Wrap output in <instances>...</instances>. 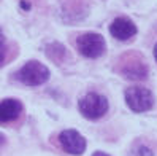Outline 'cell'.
<instances>
[{"label": "cell", "mask_w": 157, "mask_h": 156, "mask_svg": "<svg viewBox=\"0 0 157 156\" xmlns=\"http://www.w3.org/2000/svg\"><path fill=\"white\" fill-rule=\"evenodd\" d=\"M109 108V102L106 96L98 93H87L78 100V110L86 120L95 121L103 118Z\"/></svg>", "instance_id": "6da1fadb"}, {"label": "cell", "mask_w": 157, "mask_h": 156, "mask_svg": "<svg viewBox=\"0 0 157 156\" xmlns=\"http://www.w3.org/2000/svg\"><path fill=\"white\" fill-rule=\"evenodd\" d=\"M49 69L40 61H29L14 73V78L25 86H40L49 80Z\"/></svg>", "instance_id": "7a4b0ae2"}, {"label": "cell", "mask_w": 157, "mask_h": 156, "mask_svg": "<svg viewBox=\"0 0 157 156\" xmlns=\"http://www.w3.org/2000/svg\"><path fill=\"white\" fill-rule=\"evenodd\" d=\"M76 48L81 53V56L87 59H98L106 51V42L103 35L97 32H87L76 38Z\"/></svg>", "instance_id": "3957f363"}, {"label": "cell", "mask_w": 157, "mask_h": 156, "mask_svg": "<svg viewBox=\"0 0 157 156\" xmlns=\"http://www.w3.org/2000/svg\"><path fill=\"white\" fill-rule=\"evenodd\" d=\"M125 104L127 107L135 113H143L151 110L154 105V94L151 93V89H147L144 86H130L125 89Z\"/></svg>", "instance_id": "277c9868"}, {"label": "cell", "mask_w": 157, "mask_h": 156, "mask_svg": "<svg viewBox=\"0 0 157 156\" xmlns=\"http://www.w3.org/2000/svg\"><path fill=\"white\" fill-rule=\"evenodd\" d=\"M59 143L62 146V150L73 154V156H79L86 151L87 140L84 135H81L76 129H65L59 134Z\"/></svg>", "instance_id": "5b68a950"}, {"label": "cell", "mask_w": 157, "mask_h": 156, "mask_svg": "<svg viewBox=\"0 0 157 156\" xmlns=\"http://www.w3.org/2000/svg\"><path fill=\"white\" fill-rule=\"evenodd\" d=\"M108 30L116 40H121V42L130 40L132 37H135L136 32H138L136 24L127 16H117L116 19L109 24Z\"/></svg>", "instance_id": "8992f818"}, {"label": "cell", "mask_w": 157, "mask_h": 156, "mask_svg": "<svg viewBox=\"0 0 157 156\" xmlns=\"http://www.w3.org/2000/svg\"><path fill=\"white\" fill-rule=\"evenodd\" d=\"M119 72L122 77L132 81H141L147 77V66L140 59V58H125L124 62L121 64Z\"/></svg>", "instance_id": "52a82bcc"}, {"label": "cell", "mask_w": 157, "mask_h": 156, "mask_svg": "<svg viewBox=\"0 0 157 156\" xmlns=\"http://www.w3.org/2000/svg\"><path fill=\"white\" fill-rule=\"evenodd\" d=\"M24 112V105L17 99H3L0 100V124L13 123Z\"/></svg>", "instance_id": "ba28073f"}, {"label": "cell", "mask_w": 157, "mask_h": 156, "mask_svg": "<svg viewBox=\"0 0 157 156\" xmlns=\"http://www.w3.org/2000/svg\"><path fill=\"white\" fill-rule=\"evenodd\" d=\"M44 53H46V56H48L52 62H56V64H62L63 61L70 56L68 50L63 46L62 43H59V42L48 43L44 46Z\"/></svg>", "instance_id": "9c48e42d"}, {"label": "cell", "mask_w": 157, "mask_h": 156, "mask_svg": "<svg viewBox=\"0 0 157 156\" xmlns=\"http://www.w3.org/2000/svg\"><path fill=\"white\" fill-rule=\"evenodd\" d=\"M6 56H8V45H6V40H5V35L0 29V67L6 62Z\"/></svg>", "instance_id": "30bf717a"}, {"label": "cell", "mask_w": 157, "mask_h": 156, "mask_svg": "<svg viewBox=\"0 0 157 156\" xmlns=\"http://www.w3.org/2000/svg\"><path fill=\"white\" fill-rule=\"evenodd\" d=\"M133 156H154V151L147 145H140V146H136V148H135Z\"/></svg>", "instance_id": "8fae6325"}, {"label": "cell", "mask_w": 157, "mask_h": 156, "mask_svg": "<svg viewBox=\"0 0 157 156\" xmlns=\"http://www.w3.org/2000/svg\"><path fill=\"white\" fill-rule=\"evenodd\" d=\"M21 8L22 10H30V3L25 2V0H21Z\"/></svg>", "instance_id": "7c38bea8"}, {"label": "cell", "mask_w": 157, "mask_h": 156, "mask_svg": "<svg viewBox=\"0 0 157 156\" xmlns=\"http://www.w3.org/2000/svg\"><path fill=\"white\" fill-rule=\"evenodd\" d=\"M5 143H6V137H5L2 132H0V146H3Z\"/></svg>", "instance_id": "4fadbf2b"}, {"label": "cell", "mask_w": 157, "mask_h": 156, "mask_svg": "<svg viewBox=\"0 0 157 156\" xmlns=\"http://www.w3.org/2000/svg\"><path fill=\"white\" fill-rule=\"evenodd\" d=\"M92 156H111V154H108V153H103V151H95Z\"/></svg>", "instance_id": "5bb4252c"}, {"label": "cell", "mask_w": 157, "mask_h": 156, "mask_svg": "<svg viewBox=\"0 0 157 156\" xmlns=\"http://www.w3.org/2000/svg\"><path fill=\"white\" fill-rule=\"evenodd\" d=\"M152 53H154V59H155V62H157V43L154 45V50H152Z\"/></svg>", "instance_id": "9a60e30c"}]
</instances>
